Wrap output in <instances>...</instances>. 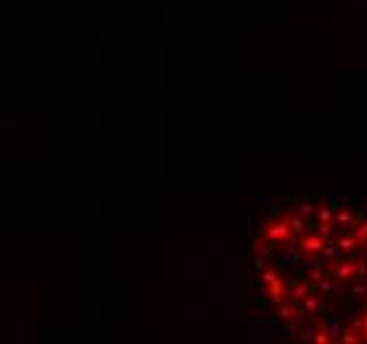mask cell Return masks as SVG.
Listing matches in <instances>:
<instances>
[{
  "instance_id": "6da1fadb",
  "label": "cell",
  "mask_w": 367,
  "mask_h": 344,
  "mask_svg": "<svg viewBox=\"0 0 367 344\" xmlns=\"http://www.w3.org/2000/svg\"><path fill=\"white\" fill-rule=\"evenodd\" d=\"M264 236H267V241L270 244L278 246L280 241H288L293 233H291V228H288L285 220H270V223L264 225Z\"/></svg>"
},
{
  "instance_id": "7a4b0ae2",
  "label": "cell",
  "mask_w": 367,
  "mask_h": 344,
  "mask_svg": "<svg viewBox=\"0 0 367 344\" xmlns=\"http://www.w3.org/2000/svg\"><path fill=\"white\" fill-rule=\"evenodd\" d=\"M323 331L327 334V339H330V342H338L341 331H344V318H338V315H327V318H325V323H323Z\"/></svg>"
},
{
  "instance_id": "3957f363",
  "label": "cell",
  "mask_w": 367,
  "mask_h": 344,
  "mask_svg": "<svg viewBox=\"0 0 367 344\" xmlns=\"http://www.w3.org/2000/svg\"><path fill=\"white\" fill-rule=\"evenodd\" d=\"M323 244H325V238H323V236H317L314 230L309 233V236L301 238V249L309 252V254H320V252H323Z\"/></svg>"
},
{
  "instance_id": "277c9868",
  "label": "cell",
  "mask_w": 367,
  "mask_h": 344,
  "mask_svg": "<svg viewBox=\"0 0 367 344\" xmlns=\"http://www.w3.org/2000/svg\"><path fill=\"white\" fill-rule=\"evenodd\" d=\"M267 286H270L267 291H270V299H272L275 304H280V302H283L285 297H288V286H285L283 281H280V278H275V281L267 283Z\"/></svg>"
},
{
  "instance_id": "5b68a950",
  "label": "cell",
  "mask_w": 367,
  "mask_h": 344,
  "mask_svg": "<svg viewBox=\"0 0 367 344\" xmlns=\"http://www.w3.org/2000/svg\"><path fill=\"white\" fill-rule=\"evenodd\" d=\"M285 223H288V228H291L293 236H301V233L306 230V220L301 217V215H288V217H285Z\"/></svg>"
},
{
  "instance_id": "8992f818",
  "label": "cell",
  "mask_w": 367,
  "mask_h": 344,
  "mask_svg": "<svg viewBox=\"0 0 367 344\" xmlns=\"http://www.w3.org/2000/svg\"><path fill=\"white\" fill-rule=\"evenodd\" d=\"M336 244H338V249L344 252V254H349V252H351V249H354V246H357L359 241L354 238V233L349 230V233H344V236H336Z\"/></svg>"
},
{
  "instance_id": "52a82bcc",
  "label": "cell",
  "mask_w": 367,
  "mask_h": 344,
  "mask_svg": "<svg viewBox=\"0 0 367 344\" xmlns=\"http://www.w3.org/2000/svg\"><path fill=\"white\" fill-rule=\"evenodd\" d=\"M309 268H312V270H309V283H317L320 278L325 275V257H323V259H314Z\"/></svg>"
},
{
  "instance_id": "ba28073f",
  "label": "cell",
  "mask_w": 367,
  "mask_h": 344,
  "mask_svg": "<svg viewBox=\"0 0 367 344\" xmlns=\"http://www.w3.org/2000/svg\"><path fill=\"white\" fill-rule=\"evenodd\" d=\"M338 342H344V344H359L362 339H359V331L344 326V331H341V336H338Z\"/></svg>"
},
{
  "instance_id": "9c48e42d",
  "label": "cell",
  "mask_w": 367,
  "mask_h": 344,
  "mask_svg": "<svg viewBox=\"0 0 367 344\" xmlns=\"http://www.w3.org/2000/svg\"><path fill=\"white\" fill-rule=\"evenodd\" d=\"M301 304H304L306 313H320V307H323V304H320V299H317V294H306L304 299H301Z\"/></svg>"
},
{
  "instance_id": "30bf717a",
  "label": "cell",
  "mask_w": 367,
  "mask_h": 344,
  "mask_svg": "<svg viewBox=\"0 0 367 344\" xmlns=\"http://www.w3.org/2000/svg\"><path fill=\"white\" fill-rule=\"evenodd\" d=\"M333 209H336V201H330V206H320L317 223H333Z\"/></svg>"
},
{
  "instance_id": "8fae6325",
  "label": "cell",
  "mask_w": 367,
  "mask_h": 344,
  "mask_svg": "<svg viewBox=\"0 0 367 344\" xmlns=\"http://www.w3.org/2000/svg\"><path fill=\"white\" fill-rule=\"evenodd\" d=\"M320 328H323V323H320V321H312V323H306V328L301 331V339H304V342H312V339H314V334H317Z\"/></svg>"
},
{
  "instance_id": "7c38bea8",
  "label": "cell",
  "mask_w": 367,
  "mask_h": 344,
  "mask_svg": "<svg viewBox=\"0 0 367 344\" xmlns=\"http://www.w3.org/2000/svg\"><path fill=\"white\" fill-rule=\"evenodd\" d=\"M333 220H336V225L349 228V225H351V212H349V209H338L336 215H333Z\"/></svg>"
},
{
  "instance_id": "4fadbf2b",
  "label": "cell",
  "mask_w": 367,
  "mask_h": 344,
  "mask_svg": "<svg viewBox=\"0 0 367 344\" xmlns=\"http://www.w3.org/2000/svg\"><path fill=\"white\" fill-rule=\"evenodd\" d=\"M351 233H354V238H357L359 244H362V241H367V220H362V223H357V225H354V228H351Z\"/></svg>"
},
{
  "instance_id": "5bb4252c",
  "label": "cell",
  "mask_w": 367,
  "mask_h": 344,
  "mask_svg": "<svg viewBox=\"0 0 367 344\" xmlns=\"http://www.w3.org/2000/svg\"><path fill=\"white\" fill-rule=\"evenodd\" d=\"M278 315L283 318V321H288V318H296V304H280Z\"/></svg>"
},
{
  "instance_id": "9a60e30c",
  "label": "cell",
  "mask_w": 367,
  "mask_h": 344,
  "mask_svg": "<svg viewBox=\"0 0 367 344\" xmlns=\"http://www.w3.org/2000/svg\"><path fill=\"white\" fill-rule=\"evenodd\" d=\"M346 291H349V289H346V281L336 278V283H333V291H330V294H333V297H344Z\"/></svg>"
},
{
  "instance_id": "2e32d148",
  "label": "cell",
  "mask_w": 367,
  "mask_h": 344,
  "mask_svg": "<svg viewBox=\"0 0 367 344\" xmlns=\"http://www.w3.org/2000/svg\"><path fill=\"white\" fill-rule=\"evenodd\" d=\"M351 291H354V294H357V297H362V299L367 302V281H362V283H357V286H354Z\"/></svg>"
},
{
  "instance_id": "e0dca14e",
  "label": "cell",
  "mask_w": 367,
  "mask_h": 344,
  "mask_svg": "<svg viewBox=\"0 0 367 344\" xmlns=\"http://www.w3.org/2000/svg\"><path fill=\"white\" fill-rule=\"evenodd\" d=\"M312 212H314V204H312V201H304V204L299 206V215H301V217L312 215Z\"/></svg>"
},
{
  "instance_id": "ac0fdd59",
  "label": "cell",
  "mask_w": 367,
  "mask_h": 344,
  "mask_svg": "<svg viewBox=\"0 0 367 344\" xmlns=\"http://www.w3.org/2000/svg\"><path fill=\"white\" fill-rule=\"evenodd\" d=\"M264 268H267V254H259L254 259V270H264Z\"/></svg>"
},
{
  "instance_id": "d6986e66",
  "label": "cell",
  "mask_w": 367,
  "mask_h": 344,
  "mask_svg": "<svg viewBox=\"0 0 367 344\" xmlns=\"http://www.w3.org/2000/svg\"><path fill=\"white\" fill-rule=\"evenodd\" d=\"M275 278H280V275H278V273H275V270H264V273H261V281H264V283H272Z\"/></svg>"
},
{
  "instance_id": "ffe728a7",
  "label": "cell",
  "mask_w": 367,
  "mask_h": 344,
  "mask_svg": "<svg viewBox=\"0 0 367 344\" xmlns=\"http://www.w3.org/2000/svg\"><path fill=\"white\" fill-rule=\"evenodd\" d=\"M357 275L362 281H367V262H357Z\"/></svg>"
},
{
  "instance_id": "44dd1931",
  "label": "cell",
  "mask_w": 367,
  "mask_h": 344,
  "mask_svg": "<svg viewBox=\"0 0 367 344\" xmlns=\"http://www.w3.org/2000/svg\"><path fill=\"white\" fill-rule=\"evenodd\" d=\"M314 342H317V344H327V342H330V339H327V334H325L323 328H320L317 334H314Z\"/></svg>"
},
{
  "instance_id": "7402d4cb",
  "label": "cell",
  "mask_w": 367,
  "mask_h": 344,
  "mask_svg": "<svg viewBox=\"0 0 367 344\" xmlns=\"http://www.w3.org/2000/svg\"><path fill=\"white\" fill-rule=\"evenodd\" d=\"M365 246H367V241H365Z\"/></svg>"
}]
</instances>
